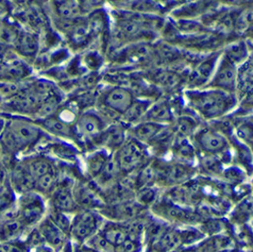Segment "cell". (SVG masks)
Wrapping results in <instances>:
<instances>
[{
    "label": "cell",
    "mask_w": 253,
    "mask_h": 252,
    "mask_svg": "<svg viewBox=\"0 0 253 252\" xmlns=\"http://www.w3.org/2000/svg\"><path fill=\"white\" fill-rule=\"evenodd\" d=\"M100 100L103 107L123 115L131 106L134 98L131 90L126 87L113 86L105 90Z\"/></svg>",
    "instance_id": "cell-6"
},
{
    "label": "cell",
    "mask_w": 253,
    "mask_h": 252,
    "mask_svg": "<svg viewBox=\"0 0 253 252\" xmlns=\"http://www.w3.org/2000/svg\"><path fill=\"white\" fill-rule=\"evenodd\" d=\"M39 232L44 241L51 247H60L64 243L65 233L55 226L49 217L41 221Z\"/></svg>",
    "instance_id": "cell-14"
},
{
    "label": "cell",
    "mask_w": 253,
    "mask_h": 252,
    "mask_svg": "<svg viewBox=\"0 0 253 252\" xmlns=\"http://www.w3.org/2000/svg\"><path fill=\"white\" fill-rule=\"evenodd\" d=\"M237 79L238 74L236 64L227 58L226 55H223L218 66L216 67V72L212 80H211L210 86L233 94L237 85Z\"/></svg>",
    "instance_id": "cell-5"
},
{
    "label": "cell",
    "mask_w": 253,
    "mask_h": 252,
    "mask_svg": "<svg viewBox=\"0 0 253 252\" xmlns=\"http://www.w3.org/2000/svg\"><path fill=\"white\" fill-rule=\"evenodd\" d=\"M182 244L181 235L178 231H169L161 235L153 243V247L159 252H168Z\"/></svg>",
    "instance_id": "cell-17"
},
{
    "label": "cell",
    "mask_w": 253,
    "mask_h": 252,
    "mask_svg": "<svg viewBox=\"0 0 253 252\" xmlns=\"http://www.w3.org/2000/svg\"><path fill=\"white\" fill-rule=\"evenodd\" d=\"M151 104L150 100H133L131 106L123 114L125 121L129 124L137 123L138 120L145 116Z\"/></svg>",
    "instance_id": "cell-18"
},
{
    "label": "cell",
    "mask_w": 253,
    "mask_h": 252,
    "mask_svg": "<svg viewBox=\"0 0 253 252\" xmlns=\"http://www.w3.org/2000/svg\"><path fill=\"white\" fill-rule=\"evenodd\" d=\"M55 185H57V176H55L54 171L48 172L34 181L33 192L41 196L51 194Z\"/></svg>",
    "instance_id": "cell-20"
},
{
    "label": "cell",
    "mask_w": 253,
    "mask_h": 252,
    "mask_svg": "<svg viewBox=\"0 0 253 252\" xmlns=\"http://www.w3.org/2000/svg\"><path fill=\"white\" fill-rule=\"evenodd\" d=\"M101 237L109 245H111V246L117 247L124 242H126V240L128 239L129 236L124 228L115 225H111L103 229Z\"/></svg>",
    "instance_id": "cell-19"
},
{
    "label": "cell",
    "mask_w": 253,
    "mask_h": 252,
    "mask_svg": "<svg viewBox=\"0 0 253 252\" xmlns=\"http://www.w3.org/2000/svg\"><path fill=\"white\" fill-rule=\"evenodd\" d=\"M252 134V130H251V126L249 125H242L240 126V128L237 129V136H240L243 142L246 143H251V136Z\"/></svg>",
    "instance_id": "cell-31"
},
{
    "label": "cell",
    "mask_w": 253,
    "mask_h": 252,
    "mask_svg": "<svg viewBox=\"0 0 253 252\" xmlns=\"http://www.w3.org/2000/svg\"><path fill=\"white\" fill-rule=\"evenodd\" d=\"M126 129L122 125H113L110 128L104 129L101 134L94 141L103 146L105 149L116 150L121 148L126 142Z\"/></svg>",
    "instance_id": "cell-10"
},
{
    "label": "cell",
    "mask_w": 253,
    "mask_h": 252,
    "mask_svg": "<svg viewBox=\"0 0 253 252\" xmlns=\"http://www.w3.org/2000/svg\"><path fill=\"white\" fill-rule=\"evenodd\" d=\"M146 158V150L144 144L139 143L135 138L129 139L118 148L117 155L114 158L119 167V170L131 171L144 162Z\"/></svg>",
    "instance_id": "cell-4"
},
{
    "label": "cell",
    "mask_w": 253,
    "mask_h": 252,
    "mask_svg": "<svg viewBox=\"0 0 253 252\" xmlns=\"http://www.w3.org/2000/svg\"><path fill=\"white\" fill-rule=\"evenodd\" d=\"M175 153L182 160H193L194 159V149L192 145H189L188 142L182 141L175 149Z\"/></svg>",
    "instance_id": "cell-28"
},
{
    "label": "cell",
    "mask_w": 253,
    "mask_h": 252,
    "mask_svg": "<svg viewBox=\"0 0 253 252\" xmlns=\"http://www.w3.org/2000/svg\"><path fill=\"white\" fill-rule=\"evenodd\" d=\"M145 121L165 125L173 121V112L167 101L151 104L145 114Z\"/></svg>",
    "instance_id": "cell-13"
},
{
    "label": "cell",
    "mask_w": 253,
    "mask_h": 252,
    "mask_svg": "<svg viewBox=\"0 0 253 252\" xmlns=\"http://www.w3.org/2000/svg\"><path fill=\"white\" fill-rule=\"evenodd\" d=\"M42 137L40 126L24 117H13L5 122L0 133V148L5 153L16 155L31 148Z\"/></svg>",
    "instance_id": "cell-1"
},
{
    "label": "cell",
    "mask_w": 253,
    "mask_h": 252,
    "mask_svg": "<svg viewBox=\"0 0 253 252\" xmlns=\"http://www.w3.org/2000/svg\"><path fill=\"white\" fill-rule=\"evenodd\" d=\"M39 124L40 127L44 128L48 133H50L52 135L64 138H69L73 136L72 127H69L68 124L60 121L58 117L49 116L43 118V120H40Z\"/></svg>",
    "instance_id": "cell-15"
},
{
    "label": "cell",
    "mask_w": 253,
    "mask_h": 252,
    "mask_svg": "<svg viewBox=\"0 0 253 252\" xmlns=\"http://www.w3.org/2000/svg\"><path fill=\"white\" fill-rule=\"evenodd\" d=\"M85 61H86V65L89 66L90 68H98L97 66H99V63H100L101 60L97 54L89 53L86 57Z\"/></svg>",
    "instance_id": "cell-32"
},
{
    "label": "cell",
    "mask_w": 253,
    "mask_h": 252,
    "mask_svg": "<svg viewBox=\"0 0 253 252\" xmlns=\"http://www.w3.org/2000/svg\"><path fill=\"white\" fill-rule=\"evenodd\" d=\"M19 45L22 51L26 54H32L38 49V40L31 34H27L19 40Z\"/></svg>",
    "instance_id": "cell-27"
},
{
    "label": "cell",
    "mask_w": 253,
    "mask_h": 252,
    "mask_svg": "<svg viewBox=\"0 0 253 252\" xmlns=\"http://www.w3.org/2000/svg\"><path fill=\"white\" fill-rule=\"evenodd\" d=\"M73 37L76 43H81L88 37V26L86 24L76 25L73 30Z\"/></svg>",
    "instance_id": "cell-30"
},
{
    "label": "cell",
    "mask_w": 253,
    "mask_h": 252,
    "mask_svg": "<svg viewBox=\"0 0 253 252\" xmlns=\"http://www.w3.org/2000/svg\"><path fill=\"white\" fill-rule=\"evenodd\" d=\"M130 6L133 10L142 12H151L156 10V5L150 0H133L130 3Z\"/></svg>",
    "instance_id": "cell-29"
},
{
    "label": "cell",
    "mask_w": 253,
    "mask_h": 252,
    "mask_svg": "<svg viewBox=\"0 0 253 252\" xmlns=\"http://www.w3.org/2000/svg\"><path fill=\"white\" fill-rule=\"evenodd\" d=\"M187 100L197 113L206 120L221 117L235 106L236 100L232 93L220 89L191 90L187 92Z\"/></svg>",
    "instance_id": "cell-2"
},
{
    "label": "cell",
    "mask_w": 253,
    "mask_h": 252,
    "mask_svg": "<svg viewBox=\"0 0 253 252\" xmlns=\"http://www.w3.org/2000/svg\"><path fill=\"white\" fill-rule=\"evenodd\" d=\"M45 211L43 198L33 191L19 195V198L16 199V216L26 228L41 222Z\"/></svg>",
    "instance_id": "cell-3"
},
{
    "label": "cell",
    "mask_w": 253,
    "mask_h": 252,
    "mask_svg": "<svg viewBox=\"0 0 253 252\" xmlns=\"http://www.w3.org/2000/svg\"><path fill=\"white\" fill-rule=\"evenodd\" d=\"M59 10L62 17H64L68 20H72L76 17H78L80 14V6L75 0H65L59 8Z\"/></svg>",
    "instance_id": "cell-23"
},
{
    "label": "cell",
    "mask_w": 253,
    "mask_h": 252,
    "mask_svg": "<svg viewBox=\"0 0 253 252\" xmlns=\"http://www.w3.org/2000/svg\"><path fill=\"white\" fill-rule=\"evenodd\" d=\"M76 252H99V251H97L96 249L90 248V247H80Z\"/></svg>",
    "instance_id": "cell-33"
},
{
    "label": "cell",
    "mask_w": 253,
    "mask_h": 252,
    "mask_svg": "<svg viewBox=\"0 0 253 252\" xmlns=\"http://www.w3.org/2000/svg\"><path fill=\"white\" fill-rule=\"evenodd\" d=\"M164 130L165 125L144 121L132 128V133L136 141L142 144H146L156 139L159 135L162 134V132Z\"/></svg>",
    "instance_id": "cell-11"
},
{
    "label": "cell",
    "mask_w": 253,
    "mask_h": 252,
    "mask_svg": "<svg viewBox=\"0 0 253 252\" xmlns=\"http://www.w3.org/2000/svg\"><path fill=\"white\" fill-rule=\"evenodd\" d=\"M227 58H229L232 62L237 63L243 62L245 60V58L247 57V49H246V46L242 43L240 44H235V45H232L229 49L228 51L224 53Z\"/></svg>",
    "instance_id": "cell-26"
},
{
    "label": "cell",
    "mask_w": 253,
    "mask_h": 252,
    "mask_svg": "<svg viewBox=\"0 0 253 252\" xmlns=\"http://www.w3.org/2000/svg\"><path fill=\"white\" fill-rule=\"evenodd\" d=\"M104 129V122L99 115L94 112H85L77 121L75 133L82 138L94 141Z\"/></svg>",
    "instance_id": "cell-7"
},
{
    "label": "cell",
    "mask_w": 253,
    "mask_h": 252,
    "mask_svg": "<svg viewBox=\"0 0 253 252\" xmlns=\"http://www.w3.org/2000/svg\"><path fill=\"white\" fill-rule=\"evenodd\" d=\"M108 157L102 152H97L95 155L90 156L89 159H87V166L88 170L93 174H99L104 163L107 162Z\"/></svg>",
    "instance_id": "cell-25"
},
{
    "label": "cell",
    "mask_w": 253,
    "mask_h": 252,
    "mask_svg": "<svg viewBox=\"0 0 253 252\" xmlns=\"http://www.w3.org/2000/svg\"><path fill=\"white\" fill-rule=\"evenodd\" d=\"M49 218L57 226L61 231H63L64 233L70 232V226H72V221L68 219V217L66 216L65 213L57 211V210H52L49 214Z\"/></svg>",
    "instance_id": "cell-22"
},
{
    "label": "cell",
    "mask_w": 253,
    "mask_h": 252,
    "mask_svg": "<svg viewBox=\"0 0 253 252\" xmlns=\"http://www.w3.org/2000/svg\"><path fill=\"white\" fill-rule=\"evenodd\" d=\"M22 166L34 181L48 172L53 171L51 163L47 159L42 157H35L25 161Z\"/></svg>",
    "instance_id": "cell-16"
},
{
    "label": "cell",
    "mask_w": 253,
    "mask_h": 252,
    "mask_svg": "<svg viewBox=\"0 0 253 252\" xmlns=\"http://www.w3.org/2000/svg\"><path fill=\"white\" fill-rule=\"evenodd\" d=\"M196 139L200 148L209 153H220L228 147L226 137L215 130H202L197 134Z\"/></svg>",
    "instance_id": "cell-9"
},
{
    "label": "cell",
    "mask_w": 253,
    "mask_h": 252,
    "mask_svg": "<svg viewBox=\"0 0 253 252\" xmlns=\"http://www.w3.org/2000/svg\"><path fill=\"white\" fill-rule=\"evenodd\" d=\"M177 131L180 133L181 135L188 136L194 133V131L197 129V123L193 120L192 117L183 116L180 117L177 121Z\"/></svg>",
    "instance_id": "cell-24"
},
{
    "label": "cell",
    "mask_w": 253,
    "mask_h": 252,
    "mask_svg": "<svg viewBox=\"0 0 253 252\" xmlns=\"http://www.w3.org/2000/svg\"><path fill=\"white\" fill-rule=\"evenodd\" d=\"M51 205L52 210L57 211L68 213L75 211L76 210V200L74 196L66 186H57L55 185L54 190L51 193Z\"/></svg>",
    "instance_id": "cell-12"
},
{
    "label": "cell",
    "mask_w": 253,
    "mask_h": 252,
    "mask_svg": "<svg viewBox=\"0 0 253 252\" xmlns=\"http://www.w3.org/2000/svg\"><path fill=\"white\" fill-rule=\"evenodd\" d=\"M98 228V220L96 215L85 211L77 215L70 226V233L78 241H85L92 236Z\"/></svg>",
    "instance_id": "cell-8"
},
{
    "label": "cell",
    "mask_w": 253,
    "mask_h": 252,
    "mask_svg": "<svg viewBox=\"0 0 253 252\" xmlns=\"http://www.w3.org/2000/svg\"><path fill=\"white\" fill-rule=\"evenodd\" d=\"M49 151L57 158L64 161H69V162L75 161L77 156V151L74 147L65 143H53L49 145Z\"/></svg>",
    "instance_id": "cell-21"
}]
</instances>
